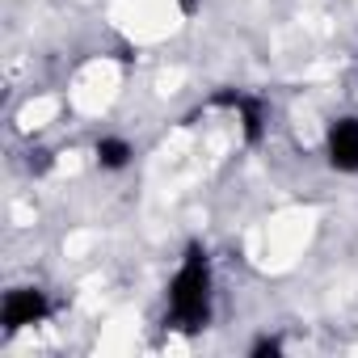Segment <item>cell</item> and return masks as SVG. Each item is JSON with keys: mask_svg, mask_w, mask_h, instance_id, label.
<instances>
[{"mask_svg": "<svg viewBox=\"0 0 358 358\" xmlns=\"http://www.w3.org/2000/svg\"><path fill=\"white\" fill-rule=\"evenodd\" d=\"M164 312L177 333H203L215 316V274H211V257L199 241L186 245L182 262H177V270L169 278Z\"/></svg>", "mask_w": 358, "mask_h": 358, "instance_id": "cell-1", "label": "cell"}, {"mask_svg": "<svg viewBox=\"0 0 358 358\" xmlns=\"http://www.w3.org/2000/svg\"><path fill=\"white\" fill-rule=\"evenodd\" d=\"M51 320V295L43 287H9L5 299H0V324H5L9 337L38 329Z\"/></svg>", "mask_w": 358, "mask_h": 358, "instance_id": "cell-2", "label": "cell"}, {"mask_svg": "<svg viewBox=\"0 0 358 358\" xmlns=\"http://www.w3.org/2000/svg\"><path fill=\"white\" fill-rule=\"evenodd\" d=\"M211 106H224V110H232V114H236V122H241V135H245V143H249V148H257V143L266 139L270 122H266V101H262L257 93L224 89V93H215V97H211Z\"/></svg>", "mask_w": 358, "mask_h": 358, "instance_id": "cell-3", "label": "cell"}, {"mask_svg": "<svg viewBox=\"0 0 358 358\" xmlns=\"http://www.w3.org/2000/svg\"><path fill=\"white\" fill-rule=\"evenodd\" d=\"M324 160L333 173H358V114H341L324 127Z\"/></svg>", "mask_w": 358, "mask_h": 358, "instance_id": "cell-4", "label": "cell"}, {"mask_svg": "<svg viewBox=\"0 0 358 358\" xmlns=\"http://www.w3.org/2000/svg\"><path fill=\"white\" fill-rule=\"evenodd\" d=\"M93 160L101 173H127L135 164V143L127 135H97L93 143Z\"/></svg>", "mask_w": 358, "mask_h": 358, "instance_id": "cell-5", "label": "cell"}, {"mask_svg": "<svg viewBox=\"0 0 358 358\" xmlns=\"http://www.w3.org/2000/svg\"><path fill=\"white\" fill-rule=\"evenodd\" d=\"M278 354H282V341L278 337H257L249 345V358H278Z\"/></svg>", "mask_w": 358, "mask_h": 358, "instance_id": "cell-6", "label": "cell"}]
</instances>
